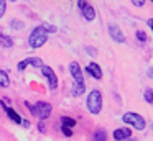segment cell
Listing matches in <instances>:
<instances>
[{
	"label": "cell",
	"instance_id": "cell-1",
	"mask_svg": "<svg viewBox=\"0 0 153 141\" xmlns=\"http://www.w3.org/2000/svg\"><path fill=\"white\" fill-rule=\"evenodd\" d=\"M86 107L89 110V113L92 115H99L100 110H102V92L94 89L87 94V98H86Z\"/></svg>",
	"mask_w": 153,
	"mask_h": 141
},
{
	"label": "cell",
	"instance_id": "cell-2",
	"mask_svg": "<svg viewBox=\"0 0 153 141\" xmlns=\"http://www.w3.org/2000/svg\"><path fill=\"white\" fill-rule=\"evenodd\" d=\"M46 41H48V33L45 31L41 26L33 28V31H31L30 36H28V46H30V48H33V49L41 48V46H43Z\"/></svg>",
	"mask_w": 153,
	"mask_h": 141
},
{
	"label": "cell",
	"instance_id": "cell-3",
	"mask_svg": "<svg viewBox=\"0 0 153 141\" xmlns=\"http://www.w3.org/2000/svg\"><path fill=\"white\" fill-rule=\"evenodd\" d=\"M122 121L127 123L128 126L135 128V130H140V131L145 130V126H146L145 118H143L142 115H138V113H133V111H127V113H123Z\"/></svg>",
	"mask_w": 153,
	"mask_h": 141
},
{
	"label": "cell",
	"instance_id": "cell-4",
	"mask_svg": "<svg viewBox=\"0 0 153 141\" xmlns=\"http://www.w3.org/2000/svg\"><path fill=\"white\" fill-rule=\"evenodd\" d=\"M33 107H35V117H38L40 120H46L51 115V110H53L51 103H48V102H36Z\"/></svg>",
	"mask_w": 153,
	"mask_h": 141
},
{
	"label": "cell",
	"instance_id": "cell-5",
	"mask_svg": "<svg viewBox=\"0 0 153 141\" xmlns=\"http://www.w3.org/2000/svg\"><path fill=\"white\" fill-rule=\"evenodd\" d=\"M41 74L46 77V80H48V87H50V90H54V89L58 87V77H56V74H54V71L51 67H48V66H41Z\"/></svg>",
	"mask_w": 153,
	"mask_h": 141
},
{
	"label": "cell",
	"instance_id": "cell-6",
	"mask_svg": "<svg viewBox=\"0 0 153 141\" xmlns=\"http://www.w3.org/2000/svg\"><path fill=\"white\" fill-rule=\"evenodd\" d=\"M107 30H109L110 38H112L115 43H120V44H122V43L127 41V38H125V35H123V31H122V30H120L117 25H109V28H107Z\"/></svg>",
	"mask_w": 153,
	"mask_h": 141
},
{
	"label": "cell",
	"instance_id": "cell-7",
	"mask_svg": "<svg viewBox=\"0 0 153 141\" xmlns=\"http://www.w3.org/2000/svg\"><path fill=\"white\" fill-rule=\"evenodd\" d=\"M112 136H114V140H115V141H127V140L132 138V130H130L128 126L117 128V130H114Z\"/></svg>",
	"mask_w": 153,
	"mask_h": 141
},
{
	"label": "cell",
	"instance_id": "cell-8",
	"mask_svg": "<svg viewBox=\"0 0 153 141\" xmlns=\"http://www.w3.org/2000/svg\"><path fill=\"white\" fill-rule=\"evenodd\" d=\"M69 72H71V75H73L74 82H79V84H84V74H82V71H81L79 62H76V61H73V62H71V64H69Z\"/></svg>",
	"mask_w": 153,
	"mask_h": 141
},
{
	"label": "cell",
	"instance_id": "cell-9",
	"mask_svg": "<svg viewBox=\"0 0 153 141\" xmlns=\"http://www.w3.org/2000/svg\"><path fill=\"white\" fill-rule=\"evenodd\" d=\"M86 72L91 75V77L96 79V80H100V79H102V75H104L100 66L96 64V62H89V64H87V67H86Z\"/></svg>",
	"mask_w": 153,
	"mask_h": 141
},
{
	"label": "cell",
	"instance_id": "cell-10",
	"mask_svg": "<svg viewBox=\"0 0 153 141\" xmlns=\"http://www.w3.org/2000/svg\"><path fill=\"white\" fill-rule=\"evenodd\" d=\"M81 13H82V16L87 20V21H92V20H96V10H94V7L89 5V3H86V5L81 8Z\"/></svg>",
	"mask_w": 153,
	"mask_h": 141
},
{
	"label": "cell",
	"instance_id": "cell-11",
	"mask_svg": "<svg viewBox=\"0 0 153 141\" xmlns=\"http://www.w3.org/2000/svg\"><path fill=\"white\" fill-rule=\"evenodd\" d=\"M4 108H5V113L8 115V118H10V120L13 121V123H17V125H20V123H22V117L13 110V108L8 107V105H4Z\"/></svg>",
	"mask_w": 153,
	"mask_h": 141
},
{
	"label": "cell",
	"instance_id": "cell-12",
	"mask_svg": "<svg viewBox=\"0 0 153 141\" xmlns=\"http://www.w3.org/2000/svg\"><path fill=\"white\" fill-rule=\"evenodd\" d=\"M92 141H107V131L104 128H97L92 134Z\"/></svg>",
	"mask_w": 153,
	"mask_h": 141
},
{
	"label": "cell",
	"instance_id": "cell-13",
	"mask_svg": "<svg viewBox=\"0 0 153 141\" xmlns=\"http://www.w3.org/2000/svg\"><path fill=\"white\" fill-rule=\"evenodd\" d=\"M84 92H86V84H79V82H74L71 94H73L74 97H79V95H82V94H84Z\"/></svg>",
	"mask_w": 153,
	"mask_h": 141
},
{
	"label": "cell",
	"instance_id": "cell-14",
	"mask_svg": "<svg viewBox=\"0 0 153 141\" xmlns=\"http://www.w3.org/2000/svg\"><path fill=\"white\" fill-rule=\"evenodd\" d=\"M25 62H27V66H33V67H38L40 69L41 66H43V61H41V58H36V56H30V58L25 59Z\"/></svg>",
	"mask_w": 153,
	"mask_h": 141
},
{
	"label": "cell",
	"instance_id": "cell-15",
	"mask_svg": "<svg viewBox=\"0 0 153 141\" xmlns=\"http://www.w3.org/2000/svg\"><path fill=\"white\" fill-rule=\"evenodd\" d=\"M0 46L2 48H12L13 46V39L10 38V36H5L0 33Z\"/></svg>",
	"mask_w": 153,
	"mask_h": 141
},
{
	"label": "cell",
	"instance_id": "cell-16",
	"mask_svg": "<svg viewBox=\"0 0 153 141\" xmlns=\"http://www.w3.org/2000/svg\"><path fill=\"white\" fill-rule=\"evenodd\" d=\"M59 121H61V125H66V126H69V128H74L76 126V120L74 118H71V117H61L59 118Z\"/></svg>",
	"mask_w": 153,
	"mask_h": 141
},
{
	"label": "cell",
	"instance_id": "cell-17",
	"mask_svg": "<svg viewBox=\"0 0 153 141\" xmlns=\"http://www.w3.org/2000/svg\"><path fill=\"white\" fill-rule=\"evenodd\" d=\"M10 85V79L5 71H0V87H8Z\"/></svg>",
	"mask_w": 153,
	"mask_h": 141
},
{
	"label": "cell",
	"instance_id": "cell-18",
	"mask_svg": "<svg viewBox=\"0 0 153 141\" xmlns=\"http://www.w3.org/2000/svg\"><path fill=\"white\" fill-rule=\"evenodd\" d=\"M143 98H145L146 103L153 105V89H152V87L145 89V92H143Z\"/></svg>",
	"mask_w": 153,
	"mask_h": 141
},
{
	"label": "cell",
	"instance_id": "cell-19",
	"mask_svg": "<svg viewBox=\"0 0 153 141\" xmlns=\"http://www.w3.org/2000/svg\"><path fill=\"white\" fill-rule=\"evenodd\" d=\"M135 38L138 39L140 43H146V39H148V38H146V33L143 31V30H137V31H135Z\"/></svg>",
	"mask_w": 153,
	"mask_h": 141
},
{
	"label": "cell",
	"instance_id": "cell-20",
	"mask_svg": "<svg viewBox=\"0 0 153 141\" xmlns=\"http://www.w3.org/2000/svg\"><path fill=\"white\" fill-rule=\"evenodd\" d=\"M10 26L13 30H23L25 28V23L23 21H18V20H12L10 21Z\"/></svg>",
	"mask_w": 153,
	"mask_h": 141
},
{
	"label": "cell",
	"instance_id": "cell-21",
	"mask_svg": "<svg viewBox=\"0 0 153 141\" xmlns=\"http://www.w3.org/2000/svg\"><path fill=\"white\" fill-rule=\"evenodd\" d=\"M40 26H41V28H43L46 33H56V26L50 25V23H41Z\"/></svg>",
	"mask_w": 153,
	"mask_h": 141
},
{
	"label": "cell",
	"instance_id": "cell-22",
	"mask_svg": "<svg viewBox=\"0 0 153 141\" xmlns=\"http://www.w3.org/2000/svg\"><path fill=\"white\" fill-rule=\"evenodd\" d=\"M61 131H63V134H64V136H68V138L73 136V130H71L69 126H66V125H61Z\"/></svg>",
	"mask_w": 153,
	"mask_h": 141
},
{
	"label": "cell",
	"instance_id": "cell-23",
	"mask_svg": "<svg viewBox=\"0 0 153 141\" xmlns=\"http://www.w3.org/2000/svg\"><path fill=\"white\" fill-rule=\"evenodd\" d=\"M7 12V0H0V18L5 15Z\"/></svg>",
	"mask_w": 153,
	"mask_h": 141
},
{
	"label": "cell",
	"instance_id": "cell-24",
	"mask_svg": "<svg viewBox=\"0 0 153 141\" xmlns=\"http://www.w3.org/2000/svg\"><path fill=\"white\" fill-rule=\"evenodd\" d=\"M86 52H87V54H91L92 58H96V56H97V51L94 48H91V46H87V48H86Z\"/></svg>",
	"mask_w": 153,
	"mask_h": 141
},
{
	"label": "cell",
	"instance_id": "cell-25",
	"mask_svg": "<svg viewBox=\"0 0 153 141\" xmlns=\"http://www.w3.org/2000/svg\"><path fill=\"white\" fill-rule=\"evenodd\" d=\"M38 130H40L41 133H46V126H45V120H40V123H38Z\"/></svg>",
	"mask_w": 153,
	"mask_h": 141
},
{
	"label": "cell",
	"instance_id": "cell-26",
	"mask_svg": "<svg viewBox=\"0 0 153 141\" xmlns=\"http://www.w3.org/2000/svg\"><path fill=\"white\" fill-rule=\"evenodd\" d=\"M17 67H18V71H25V67H27V62H25V59H23V61H22V62H18V66H17Z\"/></svg>",
	"mask_w": 153,
	"mask_h": 141
},
{
	"label": "cell",
	"instance_id": "cell-27",
	"mask_svg": "<svg viewBox=\"0 0 153 141\" xmlns=\"http://www.w3.org/2000/svg\"><path fill=\"white\" fill-rule=\"evenodd\" d=\"M132 3L135 7H143V5H145V0H132Z\"/></svg>",
	"mask_w": 153,
	"mask_h": 141
},
{
	"label": "cell",
	"instance_id": "cell-28",
	"mask_svg": "<svg viewBox=\"0 0 153 141\" xmlns=\"http://www.w3.org/2000/svg\"><path fill=\"white\" fill-rule=\"evenodd\" d=\"M86 3H87V0H77V7H79V10L82 8V7L86 5Z\"/></svg>",
	"mask_w": 153,
	"mask_h": 141
},
{
	"label": "cell",
	"instance_id": "cell-29",
	"mask_svg": "<svg viewBox=\"0 0 153 141\" xmlns=\"http://www.w3.org/2000/svg\"><path fill=\"white\" fill-rule=\"evenodd\" d=\"M146 25H148V26H150V30L153 31V18H148V20H146Z\"/></svg>",
	"mask_w": 153,
	"mask_h": 141
},
{
	"label": "cell",
	"instance_id": "cell-30",
	"mask_svg": "<svg viewBox=\"0 0 153 141\" xmlns=\"http://www.w3.org/2000/svg\"><path fill=\"white\" fill-rule=\"evenodd\" d=\"M22 125H23V128H30V121L28 120H22Z\"/></svg>",
	"mask_w": 153,
	"mask_h": 141
},
{
	"label": "cell",
	"instance_id": "cell-31",
	"mask_svg": "<svg viewBox=\"0 0 153 141\" xmlns=\"http://www.w3.org/2000/svg\"><path fill=\"white\" fill-rule=\"evenodd\" d=\"M146 75H148L150 79H153V67H150V69H148V72H146Z\"/></svg>",
	"mask_w": 153,
	"mask_h": 141
},
{
	"label": "cell",
	"instance_id": "cell-32",
	"mask_svg": "<svg viewBox=\"0 0 153 141\" xmlns=\"http://www.w3.org/2000/svg\"><path fill=\"white\" fill-rule=\"evenodd\" d=\"M152 130H153V123H152Z\"/></svg>",
	"mask_w": 153,
	"mask_h": 141
},
{
	"label": "cell",
	"instance_id": "cell-33",
	"mask_svg": "<svg viewBox=\"0 0 153 141\" xmlns=\"http://www.w3.org/2000/svg\"><path fill=\"white\" fill-rule=\"evenodd\" d=\"M10 2H15V0H10Z\"/></svg>",
	"mask_w": 153,
	"mask_h": 141
}]
</instances>
